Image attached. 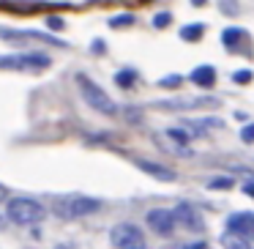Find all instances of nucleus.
<instances>
[{
    "label": "nucleus",
    "instance_id": "f257e3e1",
    "mask_svg": "<svg viewBox=\"0 0 254 249\" xmlns=\"http://www.w3.org/2000/svg\"><path fill=\"white\" fill-rule=\"evenodd\" d=\"M101 208L99 200L85 197V194H66V197H55L52 200V211H55L61 219H82L90 216Z\"/></svg>",
    "mask_w": 254,
    "mask_h": 249
},
{
    "label": "nucleus",
    "instance_id": "f03ea898",
    "mask_svg": "<svg viewBox=\"0 0 254 249\" xmlns=\"http://www.w3.org/2000/svg\"><path fill=\"white\" fill-rule=\"evenodd\" d=\"M8 219L19 227H30V225H39L41 219L47 216L44 205L33 197H14L8 200V208H6Z\"/></svg>",
    "mask_w": 254,
    "mask_h": 249
},
{
    "label": "nucleus",
    "instance_id": "7ed1b4c3",
    "mask_svg": "<svg viewBox=\"0 0 254 249\" xmlns=\"http://www.w3.org/2000/svg\"><path fill=\"white\" fill-rule=\"evenodd\" d=\"M77 85H79V93H82V99L88 101L93 110H99L101 115H115V101L107 96V90L101 88V85H96L90 77H85V74H77Z\"/></svg>",
    "mask_w": 254,
    "mask_h": 249
},
{
    "label": "nucleus",
    "instance_id": "20e7f679",
    "mask_svg": "<svg viewBox=\"0 0 254 249\" xmlns=\"http://www.w3.org/2000/svg\"><path fill=\"white\" fill-rule=\"evenodd\" d=\"M52 66L47 52H19V55H0V69H19V72H39Z\"/></svg>",
    "mask_w": 254,
    "mask_h": 249
},
{
    "label": "nucleus",
    "instance_id": "39448f33",
    "mask_svg": "<svg viewBox=\"0 0 254 249\" xmlns=\"http://www.w3.org/2000/svg\"><path fill=\"white\" fill-rule=\"evenodd\" d=\"M110 241L118 249H148V241H145L142 230L137 225H131V222H121V225L112 227Z\"/></svg>",
    "mask_w": 254,
    "mask_h": 249
},
{
    "label": "nucleus",
    "instance_id": "423d86ee",
    "mask_svg": "<svg viewBox=\"0 0 254 249\" xmlns=\"http://www.w3.org/2000/svg\"><path fill=\"white\" fill-rule=\"evenodd\" d=\"M148 227L159 236H172L175 230V216H172L170 208H153L148 211Z\"/></svg>",
    "mask_w": 254,
    "mask_h": 249
},
{
    "label": "nucleus",
    "instance_id": "0eeeda50",
    "mask_svg": "<svg viewBox=\"0 0 254 249\" xmlns=\"http://www.w3.org/2000/svg\"><path fill=\"white\" fill-rule=\"evenodd\" d=\"M227 233H232V236H241V238L254 236V214H252V211L232 214L230 219H227Z\"/></svg>",
    "mask_w": 254,
    "mask_h": 249
},
{
    "label": "nucleus",
    "instance_id": "6e6552de",
    "mask_svg": "<svg viewBox=\"0 0 254 249\" xmlns=\"http://www.w3.org/2000/svg\"><path fill=\"white\" fill-rule=\"evenodd\" d=\"M219 99H183V101H175V99H164V101H156L159 110H170V112H178V110H199V107H216Z\"/></svg>",
    "mask_w": 254,
    "mask_h": 249
},
{
    "label": "nucleus",
    "instance_id": "1a4fd4ad",
    "mask_svg": "<svg viewBox=\"0 0 254 249\" xmlns=\"http://www.w3.org/2000/svg\"><path fill=\"white\" fill-rule=\"evenodd\" d=\"M172 216H175V225L181 222V225L189 227V230H202V219H199V211L194 208V205L181 203L175 211H172Z\"/></svg>",
    "mask_w": 254,
    "mask_h": 249
},
{
    "label": "nucleus",
    "instance_id": "9d476101",
    "mask_svg": "<svg viewBox=\"0 0 254 249\" xmlns=\"http://www.w3.org/2000/svg\"><path fill=\"white\" fill-rule=\"evenodd\" d=\"M0 39L3 41H50V44H55V47H66L61 39H55V36H41V33H36V30H25V33H17V30H0Z\"/></svg>",
    "mask_w": 254,
    "mask_h": 249
},
{
    "label": "nucleus",
    "instance_id": "9b49d317",
    "mask_svg": "<svg viewBox=\"0 0 254 249\" xmlns=\"http://www.w3.org/2000/svg\"><path fill=\"white\" fill-rule=\"evenodd\" d=\"M134 165H137L142 172H148V175L159 178V181H175V172L167 170L164 165H156V162H148V159H134Z\"/></svg>",
    "mask_w": 254,
    "mask_h": 249
},
{
    "label": "nucleus",
    "instance_id": "f8f14e48",
    "mask_svg": "<svg viewBox=\"0 0 254 249\" xmlns=\"http://www.w3.org/2000/svg\"><path fill=\"white\" fill-rule=\"evenodd\" d=\"M189 80H191L194 85H199V88H213L216 85V69L213 66H197Z\"/></svg>",
    "mask_w": 254,
    "mask_h": 249
},
{
    "label": "nucleus",
    "instance_id": "ddd939ff",
    "mask_svg": "<svg viewBox=\"0 0 254 249\" xmlns=\"http://www.w3.org/2000/svg\"><path fill=\"white\" fill-rule=\"evenodd\" d=\"M0 8H6V11H22V14H28L30 17V11H47V8H58V6H50V3H0Z\"/></svg>",
    "mask_w": 254,
    "mask_h": 249
},
{
    "label": "nucleus",
    "instance_id": "4468645a",
    "mask_svg": "<svg viewBox=\"0 0 254 249\" xmlns=\"http://www.w3.org/2000/svg\"><path fill=\"white\" fill-rule=\"evenodd\" d=\"M202 36H205V25H202V22H194V25L181 28V39H183V41H199Z\"/></svg>",
    "mask_w": 254,
    "mask_h": 249
},
{
    "label": "nucleus",
    "instance_id": "2eb2a0df",
    "mask_svg": "<svg viewBox=\"0 0 254 249\" xmlns=\"http://www.w3.org/2000/svg\"><path fill=\"white\" fill-rule=\"evenodd\" d=\"M134 83H137V72H134V69H121V72L115 74V85L123 90H128Z\"/></svg>",
    "mask_w": 254,
    "mask_h": 249
},
{
    "label": "nucleus",
    "instance_id": "dca6fc26",
    "mask_svg": "<svg viewBox=\"0 0 254 249\" xmlns=\"http://www.w3.org/2000/svg\"><path fill=\"white\" fill-rule=\"evenodd\" d=\"M243 36H246V33H243L241 28H227L224 33H221V44H224V47H230V50H235V47H238V41H241Z\"/></svg>",
    "mask_w": 254,
    "mask_h": 249
},
{
    "label": "nucleus",
    "instance_id": "f3484780",
    "mask_svg": "<svg viewBox=\"0 0 254 249\" xmlns=\"http://www.w3.org/2000/svg\"><path fill=\"white\" fill-rule=\"evenodd\" d=\"M221 244H224V249H249L246 238L232 236V233H224V236H221Z\"/></svg>",
    "mask_w": 254,
    "mask_h": 249
},
{
    "label": "nucleus",
    "instance_id": "a211bd4d",
    "mask_svg": "<svg viewBox=\"0 0 254 249\" xmlns=\"http://www.w3.org/2000/svg\"><path fill=\"white\" fill-rule=\"evenodd\" d=\"M183 77L181 74H167L164 80H159V88H181Z\"/></svg>",
    "mask_w": 254,
    "mask_h": 249
},
{
    "label": "nucleus",
    "instance_id": "6ab92c4d",
    "mask_svg": "<svg viewBox=\"0 0 254 249\" xmlns=\"http://www.w3.org/2000/svg\"><path fill=\"white\" fill-rule=\"evenodd\" d=\"M232 80H235L238 85H249V83L254 80V74L249 72V69H241V72H235V74H232Z\"/></svg>",
    "mask_w": 254,
    "mask_h": 249
},
{
    "label": "nucleus",
    "instance_id": "aec40b11",
    "mask_svg": "<svg viewBox=\"0 0 254 249\" xmlns=\"http://www.w3.org/2000/svg\"><path fill=\"white\" fill-rule=\"evenodd\" d=\"M134 17L131 14H123V17H112L110 19V28H126V25H131Z\"/></svg>",
    "mask_w": 254,
    "mask_h": 249
},
{
    "label": "nucleus",
    "instance_id": "412c9836",
    "mask_svg": "<svg viewBox=\"0 0 254 249\" xmlns=\"http://www.w3.org/2000/svg\"><path fill=\"white\" fill-rule=\"evenodd\" d=\"M170 22H172V14H167V11H161L153 17V28H167Z\"/></svg>",
    "mask_w": 254,
    "mask_h": 249
},
{
    "label": "nucleus",
    "instance_id": "4be33fe9",
    "mask_svg": "<svg viewBox=\"0 0 254 249\" xmlns=\"http://www.w3.org/2000/svg\"><path fill=\"white\" fill-rule=\"evenodd\" d=\"M167 134H170L172 140H178V143H189V137H191V134H189L186 129H170Z\"/></svg>",
    "mask_w": 254,
    "mask_h": 249
},
{
    "label": "nucleus",
    "instance_id": "5701e85b",
    "mask_svg": "<svg viewBox=\"0 0 254 249\" xmlns=\"http://www.w3.org/2000/svg\"><path fill=\"white\" fill-rule=\"evenodd\" d=\"M221 11H224L227 17H235V14H238V3H235V0H221Z\"/></svg>",
    "mask_w": 254,
    "mask_h": 249
},
{
    "label": "nucleus",
    "instance_id": "b1692460",
    "mask_svg": "<svg viewBox=\"0 0 254 249\" xmlns=\"http://www.w3.org/2000/svg\"><path fill=\"white\" fill-rule=\"evenodd\" d=\"M230 186H232V178H230V175L213 178V181H210V189H230Z\"/></svg>",
    "mask_w": 254,
    "mask_h": 249
},
{
    "label": "nucleus",
    "instance_id": "393cba45",
    "mask_svg": "<svg viewBox=\"0 0 254 249\" xmlns=\"http://www.w3.org/2000/svg\"><path fill=\"white\" fill-rule=\"evenodd\" d=\"M241 140L243 143H254V123H249V126L241 129Z\"/></svg>",
    "mask_w": 254,
    "mask_h": 249
},
{
    "label": "nucleus",
    "instance_id": "a878e982",
    "mask_svg": "<svg viewBox=\"0 0 254 249\" xmlns=\"http://www.w3.org/2000/svg\"><path fill=\"white\" fill-rule=\"evenodd\" d=\"M47 25H50L52 30H63V28H66V22H63L61 17H47Z\"/></svg>",
    "mask_w": 254,
    "mask_h": 249
},
{
    "label": "nucleus",
    "instance_id": "bb28decb",
    "mask_svg": "<svg viewBox=\"0 0 254 249\" xmlns=\"http://www.w3.org/2000/svg\"><path fill=\"white\" fill-rule=\"evenodd\" d=\"M243 192H246L249 197H254V175H252V178H246V181H243Z\"/></svg>",
    "mask_w": 254,
    "mask_h": 249
},
{
    "label": "nucleus",
    "instance_id": "cd10ccee",
    "mask_svg": "<svg viewBox=\"0 0 254 249\" xmlns=\"http://www.w3.org/2000/svg\"><path fill=\"white\" fill-rule=\"evenodd\" d=\"M6 197H8V189L3 186V183H0V203H3V200H6Z\"/></svg>",
    "mask_w": 254,
    "mask_h": 249
},
{
    "label": "nucleus",
    "instance_id": "c85d7f7f",
    "mask_svg": "<svg viewBox=\"0 0 254 249\" xmlns=\"http://www.w3.org/2000/svg\"><path fill=\"white\" fill-rule=\"evenodd\" d=\"M194 6H205V3H208V0H191Z\"/></svg>",
    "mask_w": 254,
    "mask_h": 249
},
{
    "label": "nucleus",
    "instance_id": "c756f323",
    "mask_svg": "<svg viewBox=\"0 0 254 249\" xmlns=\"http://www.w3.org/2000/svg\"><path fill=\"white\" fill-rule=\"evenodd\" d=\"M55 249H74V247H68V244H58Z\"/></svg>",
    "mask_w": 254,
    "mask_h": 249
}]
</instances>
